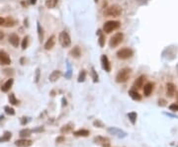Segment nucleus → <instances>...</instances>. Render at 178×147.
<instances>
[{
  "mask_svg": "<svg viewBox=\"0 0 178 147\" xmlns=\"http://www.w3.org/2000/svg\"><path fill=\"white\" fill-rule=\"evenodd\" d=\"M132 73V70L130 68H123L121 69L118 74L116 76V82L118 83H125L126 81H128V79L130 78Z\"/></svg>",
  "mask_w": 178,
  "mask_h": 147,
  "instance_id": "obj_1",
  "label": "nucleus"
},
{
  "mask_svg": "<svg viewBox=\"0 0 178 147\" xmlns=\"http://www.w3.org/2000/svg\"><path fill=\"white\" fill-rule=\"evenodd\" d=\"M104 14L108 17H119L122 14V8L118 5H112L105 10Z\"/></svg>",
  "mask_w": 178,
  "mask_h": 147,
  "instance_id": "obj_2",
  "label": "nucleus"
},
{
  "mask_svg": "<svg viewBox=\"0 0 178 147\" xmlns=\"http://www.w3.org/2000/svg\"><path fill=\"white\" fill-rule=\"evenodd\" d=\"M121 24L119 21H107L103 26V31L106 34H110L115 30H118Z\"/></svg>",
  "mask_w": 178,
  "mask_h": 147,
  "instance_id": "obj_3",
  "label": "nucleus"
},
{
  "mask_svg": "<svg viewBox=\"0 0 178 147\" xmlns=\"http://www.w3.org/2000/svg\"><path fill=\"white\" fill-rule=\"evenodd\" d=\"M59 41L62 47H69L71 44V39H70L69 35L65 31L60 32L59 36Z\"/></svg>",
  "mask_w": 178,
  "mask_h": 147,
  "instance_id": "obj_4",
  "label": "nucleus"
},
{
  "mask_svg": "<svg viewBox=\"0 0 178 147\" xmlns=\"http://www.w3.org/2000/svg\"><path fill=\"white\" fill-rule=\"evenodd\" d=\"M133 54H134V51H133L132 48H129V47H123L119 50L117 51V57L119 59H128V58H131Z\"/></svg>",
  "mask_w": 178,
  "mask_h": 147,
  "instance_id": "obj_5",
  "label": "nucleus"
},
{
  "mask_svg": "<svg viewBox=\"0 0 178 147\" xmlns=\"http://www.w3.org/2000/svg\"><path fill=\"white\" fill-rule=\"evenodd\" d=\"M123 39H124V35H123L122 33H117V34H115V35L113 36L111 39H110V41H109L110 47L114 48L116 47H118L119 44L123 41Z\"/></svg>",
  "mask_w": 178,
  "mask_h": 147,
  "instance_id": "obj_6",
  "label": "nucleus"
},
{
  "mask_svg": "<svg viewBox=\"0 0 178 147\" xmlns=\"http://www.w3.org/2000/svg\"><path fill=\"white\" fill-rule=\"evenodd\" d=\"M108 132L110 134L114 135V136H116V137H118V138H125V137H127V135H128L126 131L120 129H118V127H109Z\"/></svg>",
  "mask_w": 178,
  "mask_h": 147,
  "instance_id": "obj_7",
  "label": "nucleus"
},
{
  "mask_svg": "<svg viewBox=\"0 0 178 147\" xmlns=\"http://www.w3.org/2000/svg\"><path fill=\"white\" fill-rule=\"evenodd\" d=\"M0 64L1 65H10L11 64L10 56L4 51H0Z\"/></svg>",
  "mask_w": 178,
  "mask_h": 147,
  "instance_id": "obj_8",
  "label": "nucleus"
},
{
  "mask_svg": "<svg viewBox=\"0 0 178 147\" xmlns=\"http://www.w3.org/2000/svg\"><path fill=\"white\" fill-rule=\"evenodd\" d=\"M101 65L106 72H110L111 71V63L109 61V58L107 55L103 54L101 56Z\"/></svg>",
  "mask_w": 178,
  "mask_h": 147,
  "instance_id": "obj_9",
  "label": "nucleus"
},
{
  "mask_svg": "<svg viewBox=\"0 0 178 147\" xmlns=\"http://www.w3.org/2000/svg\"><path fill=\"white\" fill-rule=\"evenodd\" d=\"M93 142L95 143V144L102 145L104 147L110 145V139L107 138V137H104V136H96V137H94Z\"/></svg>",
  "mask_w": 178,
  "mask_h": 147,
  "instance_id": "obj_10",
  "label": "nucleus"
},
{
  "mask_svg": "<svg viewBox=\"0 0 178 147\" xmlns=\"http://www.w3.org/2000/svg\"><path fill=\"white\" fill-rule=\"evenodd\" d=\"M15 145L17 147H30L33 145V141L31 139L22 138V139H19V140L15 141Z\"/></svg>",
  "mask_w": 178,
  "mask_h": 147,
  "instance_id": "obj_11",
  "label": "nucleus"
},
{
  "mask_svg": "<svg viewBox=\"0 0 178 147\" xmlns=\"http://www.w3.org/2000/svg\"><path fill=\"white\" fill-rule=\"evenodd\" d=\"M9 43L14 47H18V46L20 44V38H19L17 34H11L9 36Z\"/></svg>",
  "mask_w": 178,
  "mask_h": 147,
  "instance_id": "obj_12",
  "label": "nucleus"
},
{
  "mask_svg": "<svg viewBox=\"0 0 178 147\" xmlns=\"http://www.w3.org/2000/svg\"><path fill=\"white\" fill-rule=\"evenodd\" d=\"M175 85L173 83H167L166 84V94L169 98H173L174 95H175Z\"/></svg>",
  "mask_w": 178,
  "mask_h": 147,
  "instance_id": "obj_13",
  "label": "nucleus"
},
{
  "mask_svg": "<svg viewBox=\"0 0 178 147\" xmlns=\"http://www.w3.org/2000/svg\"><path fill=\"white\" fill-rule=\"evenodd\" d=\"M13 83H14V80H13V78H9L8 80H7L4 84H3L1 86V91L2 92H8L9 90L11 89V87H12V85H13Z\"/></svg>",
  "mask_w": 178,
  "mask_h": 147,
  "instance_id": "obj_14",
  "label": "nucleus"
},
{
  "mask_svg": "<svg viewBox=\"0 0 178 147\" xmlns=\"http://www.w3.org/2000/svg\"><path fill=\"white\" fill-rule=\"evenodd\" d=\"M153 86H154V84L151 82L146 83V84L145 85V88H143V94H145L146 97H149L151 94V92L153 91Z\"/></svg>",
  "mask_w": 178,
  "mask_h": 147,
  "instance_id": "obj_15",
  "label": "nucleus"
},
{
  "mask_svg": "<svg viewBox=\"0 0 178 147\" xmlns=\"http://www.w3.org/2000/svg\"><path fill=\"white\" fill-rule=\"evenodd\" d=\"M55 36H52L50 39L46 41V44H45V48H46L47 51H50L55 47Z\"/></svg>",
  "mask_w": 178,
  "mask_h": 147,
  "instance_id": "obj_16",
  "label": "nucleus"
},
{
  "mask_svg": "<svg viewBox=\"0 0 178 147\" xmlns=\"http://www.w3.org/2000/svg\"><path fill=\"white\" fill-rule=\"evenodd\" d=\"M90 134V131L87 129H78L76 131H73V135L77 137H86Z\"/></svg>",
  "mask_w": 178,
  "mask_h": 147,
  "instance_id": "obj_17",
  "label": "nucleus"
},
{
  "mask_svg": "<svg viewBox=\"0 0 178 147\" xmlns=\"http://www.w3.org/2000/svg\"><path fill=\"white\" fill-rule=\"evenodd\" d=\"M145 76H139L137 80H135V82H134V87L136 88V89H141V88H143V83H145Z\"/></svg>",
  "mask_w": 178,
  "mask_h": 147,
  "instance_id": "obj_18",
  "label": "nucleus"
},
{
  "mask_svg": "<svg viewBox=\"0 0 178 147\" xmlns=\"http://www.w3.org/2000/svg\"><path fill=\"white\" fill-rule=\"evenodd\" d=\"M60 76H62V72H60L59 70H55V71H52V74L50 75L49 79H50L51 82H55L60 78Z\"/></svg>",
  "mask_w": 178,
  "mask_h": 147,
  "instance_id": "obj_19",
  "label": "nucleus"
},
{
  "mask_svg": "<svg viewBox=\"0 0 178 147\" xmlns=\"http://www.w3.org/2000/svg\"><path fill=\"white\" fill-rule=\"evenodd\" d=\"M69 54L74 58H79L81 56V50L79 48V47H74L72 50L70 51Z\"/></svg>",
  "mask_w": 178,
  "mask_h": 147,
  "instance_id": "obj_20",
  "label": "nucleus"
},
{
  "mask_svg": "<svg viewBox=\"0 0 178 147\" xmlns=\"http://www.w3.org/2000/svg\"><path fill=\"white\" fill-rule=\"evenodd\" d=\"M129 95L134 101H141L142 100V96L139 95V93L137 92L136 90H130L129 91Z\"/></svg>",
  "mask_w": 178,
  "mask_h": 147,
  "instance_id": "obj_21",
  "label": "nucleus"
},
{
  "mask_svg": "<svg viewBox=\"0 0 178 147\" xmlns=\"http://www.w3.org/2000/svg\"><path fill=\"white\" fill-rule=\"evenodd\" d=\"M32 129H21L20 132H19V135H20L21 138H28L31 136L32 134Z\"/></svg>",
  "mask_w": 178,
  "mask_h": 147,
  "instance_id": "obj_22",
  "label": "nucleus"
},
{
  "mask_svg": "<svg viewBox=\"0 0 178 147\" xmlns=\"http://www.w3.org/2000/svg\"><path fill=\"white\" fill-rule=\"evenodd\" d=\"M73 129V124L72 123H67L65 124V126H63L62 129H60V132H62V134L64 133H69L70 132L71 130Z\"/></svg>",
  "mask_w": 178,
  "mask_h": 147,
  "instance_id": "obj_23",
  "label": "nucleus"
},
{
  "mask_svg": "<svg viewBox=\"0 0 178 147\" xmlns=\"http://www.w3.org/2000/svg\"><path fill=\"white\" fill-rule=\"evenodd\" d=\"M11 137H12V133H11V131H4V133L1 137H0V142H7L9 141Z\"/></svg>",
  "mask_w": 178,
  "mask_h": 147,
  "instance_id": "obj_24",
  "label": "nucleus"
},
{
  "mask_svg": "<svg viewBox=\"0 0 178 147\" xmlns=\"http://www.w3.org/2000/svg\"><path fill=\"white\" fill-rule=\"evenodd\" d=\"M15 24H16V21L14 20V19L12 17H8L5 19V22H4V27L6 28H9V27H13V26H15Z\"/></svg>",
  "mask_w": 178,
  "mask_h": 147,
  "instance_id": "obj_25",
  "label": "nucleus"
},
{
  "mask_svg": "<svg viewBox=\"0 0 178 147\" xmlns=\"http://www.w3.org/2000/svg\"><path fill=\"white\" fill-rule=\"evenodd\" d=\"M97 35L99 36V40H98V43H99V46L101 47H103L105 46V37L104 35L102 34V31L101 30H98L97 31Z\"/></svg>",
  "mask_w": 178,
  "mask_h": 147,
  "instance_id": "obj_26",
  "label": "nucleus"
},
{
  "mask_svg": "<svg viewBox=\"0 0 178 147\" xmlns=\"http://www.w3.org/2000/svg\"><path fill=\"white\" fill-rule=\"evenodd\" d=\"M37 30H38V36H39V40L42 43L43 40H44V30H43V28H42V26H41V24L39 23V22L37 23Z\"/></svg>",
  "mask_w": 178,
  "mask_h": 147,
  "instance_id": "obj_27",
  "label": "nucleus"
},
{
  "mask_svg": "<svg viewBox=\"0 0 178 147\" xmlns=\"http://www.w3.org/2000/svg\"><path fill=\"white\" fill-rule=\"evenodd\" d=\"M128 118L130 119V122H132V124H135L137 122V118H138V115L136 112H132V113H129L128 114Z\"/></svg>",
  "mask_w": 178,
  "mask_h": 147,
  "instance_id": "obj_28",
  "label": "nucleus"
},
{
  "mask_svg": "<svg viewBox=\"0 0 178 147\" xmlns=\"http://www.w3.org/2000/svg\"><path fill=\"white\" fill-rule=\"evenodd\" d=\"M9 102L11 105H13V106H17V105L19 104V101L16 99V97H15V95L12 93L9 95Z\"/></svg>",
  "mask_w": 178,
  "mask_h": 147,
  "instance_id": "obj_29",
  "label": "nucleus"
},
{
  "mask_svg": "<svg viewBox=\"0 0 178 147\" xmlns=\"http://www.w3.org/2000/svg\"><path fill=\"white\" fill-rule=\"evenodd\" d=\"M58 3V0H47L46 1V6L48 8H54Z\"/></svg>",
  "mask_w": 178,
  "mask_h": 147,
  "instance_id": "obj_30",
  "label": "nucleus"
},
{
  "mask_svg": "<svg viewBox=\"0 0 178 147\" xmlns=\"http://www.w3.org/2000/svg\"><path fill=\"white\" fill-rule=\"evenodd\" d=\"M4 111L7 115H9V116H14L15 115V110L13 108H11L9 106H5L4 107Z\"/></svg>",
  "mask_w": 178,
  "mask_h": 147,
  "instance_id": "obj_31",
  "label": "nucleus"
},
{
  "mask_svg": "<svg viewBox=\"0 0 178 147\" xmlns=\"http://www.w3.org/2000/svg\"><path fill=\"white\" fill-rule=\"evenodd\" d=\"M85 78H86V72H85V70H81V72L79 73V75H78L77 81L78 82H84Z\"/></svg>",
  "mask_w": 178,
  "mask_h": 147,
  "instance_id": "obj_32",
  "label": "nucleus"
},
{
  "mask_svg": "<svg viewBox=\"0 0 178 147\" xmlns=\"http://www.w3.org/2000/svg\"><path fill=\"white\" fill-rule=\"evenodd\" d=\"M28 44H29V38L25 37L23 41H22V50H26L28 47Z\"/></svg>",
  "mask_w": 178,
  "mask_h": 147,
  "instance_id": "obj_33",
  "label": "nucleus"
},
{
  "mask_svg": "<svg viewBox=\"0 0 178 147\" xmlns=\"http://www.w3.org/2000/svg\"><path fill=\"white\" fill-rule=\"evenodd\" d=\"M93 126H95V127H99V129H103V127H104V123L102 122L101 120L96 119V120H94Z\"/></svg>",
  "mask_w": 178,
  "mask_h": 147,
  "instance_id": "obj_34",
  "label": "nucleus"
},
{
  "mask_svg": "<svg viewBox=\"0 0 178 147\" xmlns=\"http://www.w3.org/2000/svg\"><path fill=\"white\" fill-rule=\"evenodd\" d=\"M91 74H92V79H93V82H98V74L97 72L95 71V69H94V67H92L91 68Z\"/></svg>",
  "mask_w": 178,
  "mask_h": 147,
  "instance_id": "obj_35",
  "label": "nucleus"
},
{
  "mask_svg": "<svg viewBox=\"0 0 178 147\" xmlns=\"http://www.w3.org/2000/svg\"><path fill=\"white\" fill-rule=\"evenodd\" d=\"M169 110L172 112H178V103H173L169 106Z\"/></svg>",
  "mask_w": 178,
  "mask_h": 147,
  "instance_id": "obj_36",
  "label": "nucleus"
},
{
  "mask_svg": "<svg viewBox=\"0 0 178 147\" xmlns=\"http://www.w3.org/2000/svg\"><path fill=\"white\" fill-rule=\"evenodd\" d=\"M40 76H41V71H40V68H37L36 69V74H35V82L38 83L40 80Z\"/></svg>",
  "mask_w": 178,
  "mask_h": 147,
  "instance_id": "obj_37",
  "label": "nucleus"
},
{
  "mask_svg": "<svg viewBox=\"0 0 178 147\" xmlns=\"http://www.w3.org/2000/svg\"><path fill=\"white\" fill-rule=\"evenodd\" d=\"M28 122H29V118H26V116L21 118V124L22 126H25V124H27Z\"/></svg>",
  "mask_w": 178,
  "mask_h": 147,
  "instance_id": "obj_38",
  "label": "nucleus"
},
{
  "mask_svg": "<svg viewBox=\"0 0 178 147\" xmlns=\"http://www.w3.org/2000/svg\"><path fill=\"white\" fill-rule=\"evenodd\" d=\"M45 129L43 126H39V127H36V129H33L32 131L33 132H42V131H44Z\"/></svg>",
  "mask_w": 178,
  "mask_h": 147,
  "instance_id": "obj_39",
  "label": "nucleus"
},
{
  "mask_svg": "<svg viewBox=\"0 0 178 147\" xmlns=\"http://www.w3.org/2000/svg\"><path fill=\"white\" fill-rule=\"evenodd\" d=\"M64 140H65V137H64V136H59V137H56L55 142H56V143H62V142H63Z\"/></svg>",
  "mask_w": 178,
  "mask_h": 147,
  "instance_id": "obj_40",
  "label": "nucleus"
},
{
  "mask_svg": "<svg viewBox=\"0 0 178 147\" xmlns=\"http://www.w3.org/2000/svg\"><path fill=\"white\" fill-rule=\"evenodd\" d=\"M3 72H4V74L7 75V76H9V74L13 75V70L12 69H4L3 70Z\"/></svg>",
  "mask_w": 178,
  "mask_h": 147,
  "instance_id": "obj_41",
  "label": "nucleus"
},
{
  "mask_svg": "<svg viewBox=\"0 0 178 147\" xmlns=\"http://www.w3.org/2000/svg\"><path fill=\"white\" fill-rule=\"evenodd\" d=\"M4 22H5V19H4V18H2V17H0V26H3V25H4Z\"/></svg>",
  "mask_w": 178,
  "mask_h": 147,
  "instance_id": "obj_42",
  "label": "nucleus"
},
{
  "mask_svg": "<svg viewBox=\"0 0 178 147\" xmlns=\"http://www.w3.org/2000/svg\"><path fill=\"white\" fill-rule=\"evenodd\" d=\"M158 105H160V106H165V101L164 100H160V102H158Z\"/></svg>",
  "mask_w": 178,
  "mask_h": 147,
  "instance_id": "obj_43",
  "label": "nucleus"
},
{
  "mask_svg": "<svg viewBox=\"0 0 178 147\" xmlns=\"http://www.w3.org/2000/svg\"><path fill=\"white\" fill-rule=\"evenodd\" d=\"M62 106L64 107V106H66V105H67V101H66V99H65V98H62Z\"/></svg>",
  "mask_w": 178,
  "mask_h": 147,
  "instance_id": "obj_44",
  "label": "nucleus"
},
{
  "mask_svg": "<svg viewBox=\"0 0 178 147\" xmlns=\"http://www.w3.org/2000/svg\"><path fill=\"white\" fill-rule=\"evenodd\" d=\"M4 119H5V116H3V115L0 116V124H1V122H4Z\"/></svg>",
  "mask_w": 178,
  "mask_h": 147,
  "instance_id": "obj_45",
  "label": "nucleus"
},
{
  "mask_svg": "<svg viewBox=\"0 0 178 147\" xmlns=\"http://www.w3.org/2000/svg\"><path fill=\"white\" fill-rule=\"evenodd\" d=\"M29 2H30V4L35 5L36 3H37V0H29Z\"/></svg>",
  "mask_w": 178,
  "mask_h": 147,
  "instance_id": "obj_46",
  "label": "nucleus"
},
{
  "mask_svg": "<svg viewBox=\"0 0 178 147\" xmlns=\"http://www.w3.org/2000/svg\"><path fill=\"white\" fill-rule=\"evenodd\" d=\"M3 38H4V33H3V32H0V41L3 40Z\"/></svg>",
  "mask_w": 178,
  "mask_h": 147,
  "instance_id": "obj_47",
  "label": "nucleus"
},
{
  "mask_svg": "<svg viewBox=\"0 0 178 147\" xmlns=\"http://www.w3.org/2000/svg\"><path fill=\"white\" fill-rule=\"evenodd\" d=\"M24 60H25L24 57H23V58H21V64H22V65H24V64H25V63H24Z\"/></svg>",
  "mask_w": 178,
  "mask_h": 147,
  "instance_id": "obj_48",
  "label": "nucleus"
},
{
  "mask_svg": "<svg viewBox=\"0 0 178 147\" xmlns=\"http://www.w3.org/2000/svg\"><path fill=\"white\" fill-rule=\"evenodd\" d=\"M94 1H95V2H98V1H99V0H94Z\"/></svg>",
  "mask_w": 178,
  "mask_h": 147,
  "instance_id": "obj_49",
  "label": "nucleus"
},
{
  "mask_svg": "<svg viewBox=\"0 0 178 147\" xmlns=\"http://www.w3.org/2000/svg\"><path fill=\"white\" fill-rule=\"evenodd\" d=\"M105 147H109V146H105Z\"/></svg>",
  "mask_w": 178,
  "mask_h": 147,
  "instance_id": "obj_50",
  "label": "nucleus"
}]
</instances>
